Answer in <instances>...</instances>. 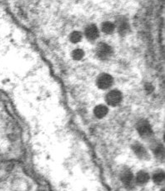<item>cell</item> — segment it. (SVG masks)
<instances>
[{"mask_svg":"<svg viewBox=\"0 0 165 191\" xmlns=\"http://www.w3.org/2000/svg\"><path fill=\"white\" fill-rule=\"evenodd\" d=\"M122 100V94L118 90L110 91L106 96V101L111 106L118 105Z\"/></svg>","mask_w":165,"mask_h":191,"instance_id":"1","label":"cell"},{"mask_svg":"<svg viewBox=\"0 0 165 191\" xmlns=\"http://www.w3.org/2000/svg\"><path fill=\"white\" fill-rule=\"evenodd\" d=\"M96 53H97V55L99 56V58H102V59H105V58H108L110 55L112 54V49L107 44L101 43V44L98 45Z\"/></svg>","mask_w":165,"mask_h":191,"instance_id":"2","label":"cell"},{"mask_svg":"<svg viewBox=\"0 0 165 191\" xmlns=\"http://www.w3.org/2000/svg\"><path fill=\"white\" fill-rule=\"evenodd\" d=\"M113 80L112 76L109 75V74L103 73V74L99 77V79L97 80V84L100 89H108L113 84Z\"/></svg>","mask_w":165,"mask_h":191,"instance_id":"3","label":"cell"},{"mask_svg":"<svg viewBox=\"0 0 165 191\" xmlns=\"http://www.w3.org/2000/svg\"><path fill=\"white\" fill-rule=\"evenodd\" d=\"M137 129L139 134L143 137H149L152 134V128L146 120L139 121L137 125Z\"/></svg>","mask_w":165,"mask_h":191,"instance_id":"4","label":"cell"},{"mask_svg":"<svg viewBox=\"0 0 165 191\" xmlns=\"http://www.w3.org/2000/svg\"><path fill=\"white\" fill-rule=\"evenodd\" d=\"M85 35L89 40H94L99 37V30L95 25H90L85 30Z\"/></svg>","mask_w":165,"mask_h":191,"instance_id":"5","label":"cell"},{"mask_svg":"<svg viewBox=\"0 0 165 191\" xmlns=\"http://www.w3.org/2000/svg\"><path fill=\"white\" fill-rule=\"evenodd\" d=\"M118 30L119 32V34L122 35H124L128 32L129 30V25L127 20L125 19H121L118 21Z\"/></svg>","mask_w":165,"mask_h":191,"instance_id":"6","label":"cell"},{"mask_svg":"<svg viewBox=\"0 0 165 191\" xmlns=\"http://www.w3.org/2000/svg\"><path fill=\"white\" fill-rule=\"evenodd\" d=\"M108 111V108L106 106L102 105H99L94 109V114L97 118L102 119L106 116Z\"/></svg>","mask_w":165,"mask_h":191,"instance_id":"7","label":"cell"},{"mask_svg":"<svg viewBox=\"0 0 165 191\" xmlns=\"http://www.w3.org/2000/svg\"><path fill=\"white\" fill-rule=\"evenodd\" d=\"M121 178H122V180H123V184L127 186L130 185L132 182H133V175H132V173L129 170L123 171Z\"/></svg>","mask_w":165,"mask_h":191,"instance_id":"8","label":"cell"},{"mask_svg":"<svg viewBox=\"0 0 165 191\" xmlns=\"http://www.w3.org/2000/svg\"><path fill=\"white\" fill-rule=\"evenodd\" d=\"M133 149H134L135 154H136L139 157L145 158L147 156L146 150H145V149H144V147L142 146V145H140L139 144H136L135 145H134Z\"/></svg>","mask_w":165,"mask_h":191,"instance_id":"9","label":"cell"},{"mask_svg":"<svg viewBox=\"0 0 165 191\" xmlns=\"http://www.w3.org/2000/svg\"><path fill=\"white\" fill-rule=\"evenodd\" d=\"M114 29H115V25L111 22H105L102 25V30L105 34H112L114 31Z\"/></svg>","mask_w":165,"mask_h":191,"instance_id":"10","label":"cell"},{"mask_svg":"<svg viewBox=\"0 0 165 191\" xmlns=\"http://www.w3.org/2000/svg\"><path fill=\"white\" fill-rule=\"evenodd\" d=\"M149 179V176L146 172L141 171L137 175V181L139 184H145Z\"/></svg>","mask_w":165,"mask_h":191,"instance_id":"11","label":"cell"},{"mask_svg":"<svg viewBox=\"0 0 165 191\" xmlns=\"http://www.w3.org/2000/svg\"><path fill=\"white\" fill-rule=\"evenodd\" d=\"M84 51L82 49H79L73 50V53H72V56H73V59H75V60H80V59H82L83 57H84Z\"/></svg>","mask_w":165,"mask_h":191,"instance_id":"12","label":"cell"},{"mask_svg":"<svg viewBox=\"0 0 165 191\" xmlns=\"http://www.w3.org/2000/svg\"><path fill=\"white\" fill-rule=\"evenodd\" d=\"M82 40V34L80 32H73L70 35L71 42L78 43Z\"/></svg>","mask_w":165,"mask_h":191,"instance_id":"13","label":"cell"},{"mask_svg":"<svg viewBox=\"0 0 165 191\" xmlns=\"http://www.w3.org/2000/svg\"><path fill=\"white\" fill-rule=\"evenodd\" d=\"M163 178H164V175H163V172H162V171L155 173L154 175V180L156 183H161L163 180Z\"/></svg>","mask_w":165,"mask_h":191,"instance_id":"14","label":"cell"},{"mask_svg":"<svg viewBox=\"0 0 165 191\" xmlns=\"http://www.w3.org/2000/svg\"><path fill=\"white\" fill-rule=\"evenodd\" d=\"M155 153H156V155H157L158 157L163 158V149L162 145H159L158 147H157Z\"/></svg>","mask_w":165,"mask_h":191,"instance_id":"15","label":"cell"}]
</instances>
